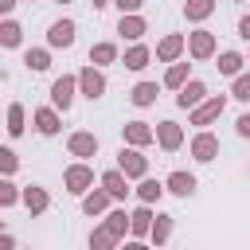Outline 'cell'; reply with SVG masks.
Instances as JSON below:
<instances>
[{
  "instance_id": "cell-1",
  "label": "cell",
  "mask_w": 250,
  "mask_h": 250,
  "mask_svg": "<svg viewBox=\"0 0 250 250\" xmlns=\"http://www.w3.org/2000/svg\"><path fill=\"white\" fill-rule=\"evenodd\" d=\"M117 172L125 180H145L148 176V156H141V148H121L117 152Z\"/></svg>"
},
{
  "instance_id": "cell-2",
  "label": "cell",
  "mask_w": 250,
  "mask_h": 250,
  "mask_svg": "<svg viewBox=\"0 0 250 250\" xmlns=\"http://www.w3.org/2000/svg\"><path fill=\"white\" fill-rule=\"evenodd\" d=\"M62 184H66L70 195H86V191L94 188V168H90L86 160H78V164H70V168L62 172Z\"/></svg>"
},
{
  "instance_id": "cell-3",
  "label": "cell",
  "mask_w": 250,
  "mask_h": 250,
  "mask_svg": "<svg viewBox=\"0 0 250 250\" xmlns=\"http://www.w3.org/2000/svg\"><path fill=\"white\" fill-rule=\"evenodd\" d=\"M74 90H78V74H62V78H55L51 82V109H70V102H74Z\"/></svg>"
},
{
  "instance_id": "cell-4",
  "label": "cell",
  "mask_w": 250,
  "mask_h": 250,
  "mask_svg": "<svg viewBox=\"0 0 250 250\" xmlns=\"http://www.w3.org/2000/svg\"><path fill=\"white\" fill-rule=\"evenodd\" d=\"M223 109H227V94L203 98V102L191 109V125H211V121H219V117H223Z\"/></svg>"
},
{
  "instance_id": "cell-5",
  "label": "cell",
  "mask_w": 250,
  "mask_h": 250,
  "mask_svg": "<svg viewBox=\"0 0 250 250\" xmlns=\"http://www.w3.org/2000/svg\"><path fill=\"white\" fill-rule=\"evenodd\" d=\"M78 90H82V98L98 102V98L105 94V74H102L98 66H82V70H78Z\"/></svg>"
},
{
  "instance_id": "cell-6",
  "label": "cell",
  "mask_w": 250,
  "mask_h": 250,
  "mask_svg": "<svg viewBox=\"0 0 250 250\" xmlns=\"http://www.w3.org/2000/svg\"><path fill=\"white\" fill-rule=\"evenodd\" d=\"M184 47H188L191 59H211V55H215V35H211V31H188Z\"/></svg>"
},
{
  "instance_id": "cell-7",
  "label": "cell",
  "mask_w": 250,
  "mask_h": 250,
  "mask_svg": "<svg viewBox=\"0 0 250 250\" xmlns=\"http://www.w3.org/2000/svg\"><path fill=\"white\" fill-rule=\"evenodd\" d=\"M74 31H78V27H74V20H55V23L47 27V43L66 51V47H74Z\"/></svg>"
},
{
  "instance_id": "cell-8",
  "label": "cell",
  "mask_w": 250,
  "mask_h": 250,
  "mask_svg": "<svg viewBox=\"0 0 250 250\" xmlns=\"http://www.w3.org/2000/svg\"><path fill=\"white\" fill-rule=\"evenodd\" d=\"M203 98H207V86H203L199 78H188V82L180 86V94H176V105H180V109H195Z\"/></svg>"
},
{
  "instance_id": "cell-9",
  "label": "cell",
  "mask_w": 250,
  "mask_h": 250,
  "mask_svg": "<svg viewBox=\"0 0 250 250\" xmlns=\"http://www.w3.org/2000/svg\"><path fill=\"white\" fill-rule=\"evenodd\" d=\"M152 141H156V133H152L148 121H125V145L129 148H145Z\"/></svg>"
},
{
  "instance_id": "cell-10",
  "label": "cell",
  "mask_w": 250,
  "mask_h": 250,
  "mask_svg": "<svg viewBox=\"0 0 250 250\" xmlns=\"http://www.w3.org/2000/svg\"><path fill=\"white\" fill-rule=\"evenodd\" d=\"M66 148H70V156L86 160V156H94V152H98V137H94V133H86V129H78V133H70V137H66Z\"/></svg>"
},
{
  "instance_id": "cell-11",
  "label": "cell",
  "mask_w": 250,
  "mask_h": 250,
  "mask_svg": "<svg viewBox=\"0 0 250 250\" xmlns=\"http://www.w3.org/2000/svg\"><path fill=\"white\" fill-rule=\"evenodd\" d=\"M191 156L199 160V164H207V160H215L219 156V137L215 133H195V141H191Z\"/></svg>"
},
{
  "instance_id": "cell-12",
  "label": "cell",
  "mask_w": 250,
  "mask_h": 250,
  "mask_svg": "<svg viewBox=\"0 0 250 250\" xmlns=\"http://www.w3.org/2000/svg\"><path fill=\"white\" fill-rule=\"evenodd\" d=\"M20 203L27 207V215H43V211L51 207V195H47V188L31 184V188H23V191H20Z\"/></svg>"
},
{
  "instance_id": "cell-13",
  "label": "cell",
  "mask_w": 250,
  "mask_h": 250,
  "mask_svg": "<svg viewBox=\"0 0 250 250\" xmlns=\"http://www.w3.org/2000/svg\"><path fill=\"white\" fill-rule=\"evenodd\" d=\"M152 133H156V141H160V148H164V152H176V148L184 145V129H180L176 121H160Z\"/></svg>"
},
{
  "instance_id": "cell-14",
  "label": "cell",
  "mask_w": 250,
  "mask_h": 250,
  "mask_svg": "<svg viewBox=\"0 0 250 250\" xmlns=\"http://www.w3.org/2000/svg\"><path fill=\"white\" fill-rule=\"evenodd\" d=\"M31 121H35V129H39L43 137H55V133L62 129V121H59V109H51V105L35 109V113H31Z\"/></svg>"
},
{
  "instance_id": "cell-15",
  "label": "cell",
  "mask_w": 250,
  "mask_h": 250,
  "mask_svg": "<svg viewBox=\"0 0 250 250\" xmlns=\"http://www.w3.org/2000/svg\"><path fill=\"white\" fill-rule=\"evenodd\" d=\"M102 191H105L109 199H125V195H129V180H125L117 168H109V172H102Z\"/></svg>"
},
{
  "instance_id": "cell-16",
  "label": "cell",
  "mask_w": 250,
  "mask_h": 250,
  "mask_svg": "<svg viewBox=\"0 0 250 250\" xmlns=\"http://www.w3.org/2000/svg\"><path fill=\"white\" fill-rule=\"evenodd\" d=\"M164 191H172V195L188 199V195L195 191V176H191V172H172V176L164 180Z\"/></svg>"
},
{
  "instance_id": "cell-17",
  "label": "cell",
  "mask_w": 250,
  "mask_h": 250,
  "mask_svg": "<svg viewBox=\"0 0 250 250\" xmlns=\"http://www.w3.org/2000/svg\"><path fill=\"white\" fill-rule=\"evenodd\" d=\"M145 31H148L145 16H121V20H117V35H121V39H133V43H137Z\"/></svg>"
},
{
  "instance_id": "cell-18",
  "label": "cell",
  "mask_w": 250,
  "mask_h": 250,
  "mask_svg": "<svg viewBox=\"0 0 250 250\" xmlns=\"http://www.w3.org/2000/svg\"><path fill=\"white\" fill-rule=\"evenodd\" d=\"M180 55H184V35H164L156 43V59L160 62H176Z\"/></svg>"
},
{
  "instance_id": "cell-19",
  "label": "cell",
  "mask_w": 250,
  "mask_h": 250,
  "mask_svg": "<svg viewBox=\"0 0 250 250\" xmlns=\"http://www.w3.org/2000/svg\"><path fill=\"white\" fill-rule=\"evenodd\" d=\"M109 62H117V43H94L90 47V66H109Z\"/></svg>"
},
{
  "instance_id": "cell-20",
  "label": "cell",
  "mask_w": 250,
  "mask_h": 250,
  "mask_svg": "<svg viewBox=\"0 0 250 250\" xmlns=\"http://www.w3.org/2000/svg\"><path fill=\"white\" fill-rule=\"evenodd\" d=\"M156 94H160V86H156V82H137V86L129 90V102L145 109V105H152V102H156Z\"/></svg>"
},
{
  "instance_id": "cell-21",
  "label": "cell",
  "mask_w": 250,
  "mask_h": 250,
  "mask_svg": "<svg viewBox=\"0 0 250 250\" xmlns=\"http://www.w3.org/2000/svg\"><path fill=\"white\" fill-rule=\"evenodd\" d=\"M82 211H86V215H105V211H109V195H105L102 188L86 191V195H82Z\"/></svg>"
},
{
  "instance_id": "cell-22",
  "label": "cell",
  "mask_w": 250,
  "mask_h": 250,
  "mask_svg": "<svg viewBox=\"0 0 250 250\" xmlns=\"http://www.w3.org/2000/svg\"><path fill=\"white\" fill-rule=\"evenodd\" d=\"M148 227H152V207H148V203H141V207L129 215V230H133L137 238H145V234H148Z\"/></svg>"
},
{
  "instance_id": "cell-23",
  "label": "cell",
  "mask_w": 250,
  "mask_h": 250,
  "mask_svg": "<svg viewBox=\"0 0 250 250\" xmlns=\"http://www.w3.org/2000/svg\"><path fill=\"white\" fill-rule=\"evenodd\" d=\"M148 238H152V246H164V242L172 238V215H152Z\"/></svg>"
},
{
  "instance_id": "cell-24",
  "label": "cell",
  "mask_w": 250,
  "mask_h": 250,
  "mask_svg": "<svg viewBox=\"0 0 250 250\" xmlns=\"http://www.w3.org/2000/svg\"><path fill=\"white\" fill-rule=\"evenodd\" d=\"M148 59H152V51H148L145 43H133V47L125 51V59H121V62H125L129 70H145V66H148Z\"/></svg>"
},
{
  "instance_id": "cell-25",
  "label": "cell",
  "mask_w": 250,
  "mask_h": 250,
  "mask_svg": "<svg viewBox=\"0 0 250 250\" xmlns=\"http://www.w3.org/2000/svg\"><path fill=\"white\" fill-rule=\"evenodd\" d=\"M242 62H246V59H242L238 51H223L215 66H219V74H227V78H238V74H242Z\"/></svg>"
},
{
  "instance_id": "cell-26",
  "label": "cell",
  "mask_w": 250,
  "mask_h": 250,
  "mask_svg": "<svg viewBox=\"0 0 250 250\" xmlns=\"http://www.w3.org/2000/svg\"><path fill=\"white\" fill-rule=\"evenodd\" d=\"M211 12H215V0H184V20H191V23L207 20Z\"/></svg>"
},
{
  "instance_id": "cell-27",
  "label": "cell",
  "mask_w": 250,
  "mask_h": 250,
  "mask_svg": "<svg viewBox=\"0 0 250 250\" xmlns=\"http://www.w3.org/2000/svg\"><path fill=\"white\" fill-rule=\"evenodd\" d=\"M23 66L35 70V74L47 70V66H51V51H43V47H27V51H23Z\"/></svg>"
},
{
  "instance_id": "cell-28",
  "label": "cell",
  "mask_w": 250,
  "mask_h": 250,
  "mask_svg": "<svg viewBox=\"0 0 250 250\" xmlns=\"http://www.w3.org/2000/svg\"><path fill=\"white\" fill-rule=\"evenodd\" d=\"M137 195H141V203H148V207H152V203L164 195V184H160V180H152V176H145V180L137 184Z\"/></svg>"
},
{
  "instance_id": "cell-29",
  "label": "cell",
  "mask_w": 250,
  "mask_h": 250,
  "mask_svg": "<svg viewBox=\"0 0 250 250\" xmlns=\"http://www.w3.org/2000/svg\"><path fill=\"white\" fill-rule=\"evenodd\" d=\"M102 227H105V230H109L117 242H125V230H129V215H125V211H109Z\"/></svg>"
},
{
  "instance_id": "cell-30",
  "label": "cell",
  "mask_w": 250,
  "mask_h": 250,
  "mask_svg": "<svg viewBox=\"0 0 250 250\" xmlns=\"http://www.w3.org/2000/svg\"><path fill=\"white\" fill-rule=\"evenodd\" d=\"M188 70H191V62H172V66L164 70V86H168V90H180V86L188 82Z\"/></svg>"
},
{
  "instance_id": "cell-31",
  "label": "cell",
  "mask_w": 250,
  "mask_h": 250,
  "mask_svg": "<svg viewBox=\"0 0 250 250\" xmlns=\"http://www.w3.org/2000/svg\"><path fill=\"white\" fill-rule=\"evenodd\" d=\"M4 129H8L12 137H20V133L27 129V113H23V105H20V102H12V105H8V125H4Z\"/></svg>"
},
{
  "instance_id": "cell-32",
  "label": "cell",
  "mask_w": 250,
  "mask_h": 250,
  "mask_svg": "<svg viewBox=\"0 0 250 250\" xmlns=\"http://www.w3.org/2000/svg\"><path fill=\"white\" fill-rule=\"evenodd\" d=\"M23 43V27L16 20H4L0 23V47H20Z\"/></svg>"
},
{
  "instance_id": "cell-33",
  "label": "cell",
  "mask_w": 250,
  "mask_h": 250,
  "mask_svg": "<svg viewBox=\"0 0 250 250\" xmlns=\"http://www.w3.org/2000/svg\"><path fill=\"white\" fill-rule=\"evenodd\" d=\"M90 250H117V238H113L105 227H94V230H90Z\"/></svg>"
},
{
  "instance_id": "cell-34",
  "label": "cell",
  "mask_w": 250,
  "mask_h": 250,
  "mask_svg": "<svg viewBox=\"0 0 250 250\" xmlns=\"http://www.w3.org/2000/svg\"><path fill=\"white\" fill-rule=\"evenodd\" d=\"M16 168H20V156L12 148H0V176L8 180V176H16Z\"/></svg>"
},
{
  "instance_id": "cell-35",
  "label": "cell",
  "mask_w": 250,
  "mask_h": 250,
  "mask_svg": "<svg viewBox=\"0 0 250 250\" xmlns=\"http://www.w3.org/2000/svg\"><path fill=\"white\" fill-rule=\"evenodd\" d=\"M20 203V188L12 180H0V207H16Z\"/></svg>"
},
{
  "instance_id": "cell-36",
  "label": "cell",
  "mask_w": 250,
  "mask_h": 250,
  "mask_svg": "<svg viewBox=\"0 0 250 250\" xmlns=\"http://www.w3.org/2000/svg\"><path fill=\"white\" fill-rule=\"evenodd\" d=\"M230 98H238V102H250V74H238V78H234V86H230Z\"/></svg>"
},
{
  "instance_id": "cell-37",
  "label": "cell",
  "mask_w": 250,
  "mask_h": 250,
  "mask_svg": "<svg viewBox=\"0 0 250 250\" xmlns=\"http://www.w3.org/2000/svg\"><path fill=\"white\" fill-rule=\"evenodd\" d=\"M113 4H117V8H121V16H137V12H141V4H145V0H113Z\"/></svg>"
},
{
  "instance_id": "cell-38",
  "label": "cell",
  "mask_w": 250,
  "mask_h": 250,
  "mask_svg": "<svg viewBox=\"0 0 250 250\" xmlns=\"http://www.w3.org/2000/svg\"><path fill=\"white\" fill-rule=\"evenodd\" d=\"M234 129H238V137H250V113H242V117L234 121Z\"/></svg>"
},
{
  "instance_id": "cell-39",
  "label": "cell",
  "mask_w": 250,
  "mask_h": 250,
  "mask_svg": "<svg viewBox=\"0 0 250 250\" xmlns=\"http://www.w3.org/2000/svg\"><path fill=\"white\" fill-rule=\"evenodd\" d=\"M238 35L250 43V16H242V20H238Z\"/></svg>"
},
{
  "instance_id": "cell-40",
  "label": "cell",
  "mask_w": 250,
  "mask_h": 250,
  "mask_svg": "<svg viewBox=\"0 0 250 250\" xmlns=\"http://www.w3.org/2000/svg\"><path fill=\"white\" fill-rule=\"evenodd\" d=\"M117 250H148L141 238H133V242H117Z\"/></svg>"
},
{
  "instance_id": "cell-41",
  "label": "cell",
  "mask_w": 250,
  "mask_h": 250,
  "mask_svg": "<svg viewBox=\"0 0 250 250\" xmlns=\"http://www.w3.org/2000/svg\"><path fill=\"white\" fill-rule=\"evenodd\" d=\"M0 250H16V238H12V234H8V230H4V234H0Z\"/></svg>"
},
{
  "instance_id": "cell-42",
  "label": "cell",
  "mask_w": 250,
  "mask_h": 250,
  "mask_svg": "<svg viewBox=\"0 0 250 250\" xmlns=\"http://www.w3.org/2000/svg\"><path fill=\"white\" fill-rule=\"evenodd\" d=\"M16 4H20V0H0V16H8V12L16 8Z\"/></svg>"
},
{
  "instance_id": "cell-43",
  "label": "cell",
  "mask_w": 250,
  "mask_h": 250,
  "mask_svg": "<svg viewBox=\"0 0 250 250\" xmlns=\"http://www.w3.org/2000/svg\"><path fill=\"white\" fill-rule=\"evenodd\" d=\"M90 4H94V8H105V4H113V0H90Z\"/></svg>"
},
{
  "instance_id": "cell-44",
  "label": "cell",
  "mask_w": 250,
  "mask_h": 250,
  "mask_svg": "<svg viewBox=\"0 0 250 250\" xmlns=\"http://www.w3.org/2000/svg\"><path fill=\"white\" fill-rule=\"evenodd\" d=\"M59 4H70V0H59Z\"/></svg>"
},
{
  "instance_id": "cell-45",
  "label": "cell",
  "mask_w": 250,
  "mask_h": 250,
  "mask_svg": "<svg viewBox=\"0 0 250 250\" xmlns=\"http://www.w3.org/2000/svg\"><path fill=\"white\" fill-rule=\"evenodd\" d=\"M234 4H242V0H234Z\"/></svg>"
}]
</instances>
